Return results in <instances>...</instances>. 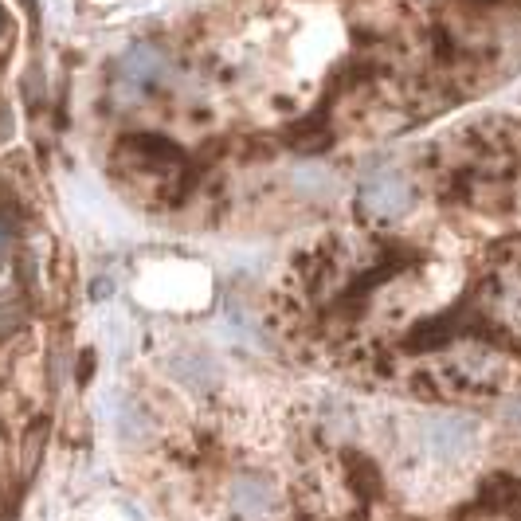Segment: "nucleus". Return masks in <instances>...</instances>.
Returning a JSON list of instances; mask_svg holds the SVG:
<instances>
[{
  "instance_id": "423d86ee",
  "label": "nucleus",
  "mask_w": 521,
  "mask_h": 521,
  "mask_svg": "<svg viewBox=\"0 0 521 521\" xmlns=\"http://www.w3.org/2000/svg\"><path fill=\"white\" fill-rule=\"evenodd\" d=\"M173 377L181 380V384H189V388H196V392H208V388L216 384V365H212L208 357L189 353V357H177V361H173Z\"/></svg>"
},
{
  "instance_id": "6e6552de",
  "label": "nucleus",
  "mask_w": 521,
  "mask_h": 521,
  "mask_svg": "<svg viewBox=\"0 0 521 521\" xmlns=\"http://www.w3.org/2000/svg\"><path fill=\"white\" fill-rule=\"evenodd\" d=\"M0 24H4V16H0Z\"/></svg>"
},
{
  "instance_id": "20e7f679",
  "label": "nucleus",
  "mask_w": 521,
  "mask_h": 521,
  "mask_svg": "<svg viewBox=\"0 0 521 521\" xmlns=\"http://www.w3.org/2000/svg\"><path fill=\"white\" fill-rule=\"evenodd\" d=\"M232 510L243 521H267L279 510V486L267 474H239L232 482Z\"/></svg>"
},
{
  "instance_id": "0eeeda50",
  "label": "nucleus",
  "mask_w": 521,
  "mask_h": 521,
  "mask_svg": "<svg viewBox=\"0 0 521 521\" xmlns=\"http://www.w3.org/2000/svg\"><path fill=\"white\" fill-rule=\"evenodd\" d=\"M8 239H12V228H8V224H4V220H0V251H4V247H8Z\"/></svg>"
},
{
  "instance_id": "7ed1b4c3",
  "label": "nucleus",
  "mask_w": 521,
  "mask_h": 521,
  "mask_svg": "<svg viewBox=\"0 0 521 521\" xmlns=\"http://www.w3.org/2000/svg\"><path fill=\"white\" fill-rule=\"evenodd\" d=\"M361 208L369 212V216H377V220H396V216H404L408 208H412V185H408V177L404 173H396V169H377V173H369L365 181H361Z\"/></svg>"
},
{
  "instance_id": "39448f33",
  "label": "nucleus",
  "mask_w": 521,
  "mask_h": 521,
  "mask_svg": "<svg viewBox=\"0 0 521 521\" xmlns=\"http://www.w3.org/2000/svg\"><path fill=\"white\" fill-rule=\"evenodd\" d=\"M169 63H165V55L157 48H130L122 55V75L130 79V83H149V79H161V71H165Z\"/></svg>"
},
{
  "instance_id": "f257e3e1",
  "label": "nucleus",
  "mask_w": 521,
  "mask_h": 521,
  "mask_svg": "<svg viewBox=\"0 0 521 521\" xmlns=\"http://www.w3.org/2000/svg\"><path fill=\"white\" fill-rule=\"evenodd\" d=\"M478 439H482V431L471 416L431 412V416H420L412 427L408 455L416 459V467L431 474H459L463 467H471V459L478 455Z\"/></svg>"
},
{
  "instance_id": "f03ea898",
  "label": "nucleus",
  "mask_w": 521,
  "mask_h": 521,
  "mask_svg": "<svg viewBox=\"0 0 521 521\" xmlns=\"http://www.w3.org/2000/svg\"><path fill=\"white\" fill-rule=\"evenodd\" d=\"M435 377H439V384L447 392H459V396H494V392L510 388L514 361L502 349H494V345L463 341V345L447 349V357L435 369Z\"/></svg>"
}]
</instances>
